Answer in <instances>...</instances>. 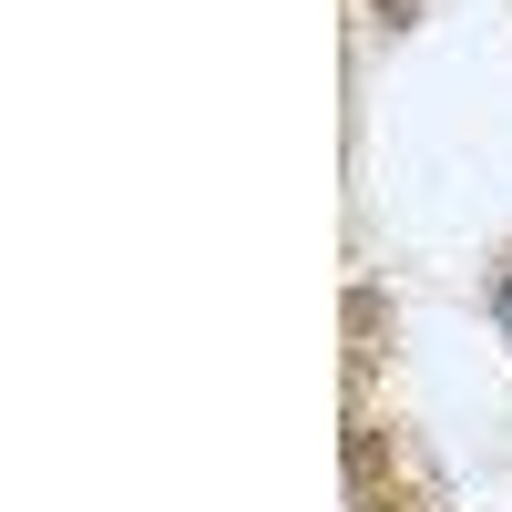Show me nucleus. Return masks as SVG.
I'll list each match as a JSON object with an SVG mask.
<instances>
[{"label":"nucleus","mask_w":512,"mask_h":512,"mask_svg":"<svg viewBox=\"0 0 512 512\" xmlns=\"http://www.w3.org/2000/svg\"><path fill=\"white\" fill-rule=\"evenodd\" d=\"M492 308H502V328H512V267H502V287H492Z\"/></svg>","instance_id":"f257e3e1"}]
</instances>
